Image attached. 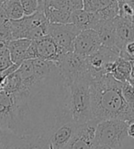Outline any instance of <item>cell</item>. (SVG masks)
I'll return each instance as SVG.
<instances>
[{
    "label": "cell",
    "mask_w": 134,
    "mask_h": 149,
    "mask_svg": "<svg viewBox=\"0 0 134 149\" xmlns=\"http://www.w3.org/2000/svg\"><path fill=\"white\" fill-rule=\"evenodd\" d=\"M122 82L117 81L111 74H105L91 81V121L95 124L108 119H119L134 122V111L125 102Z\"/></svg>",
    "instance_id": "6da1fadb"
},
{
    "label": "cell",
    "mask_w": 134,
    "mask_h": 149,
    "mask_svg": "<svg viewBox=\"0 0 134 149\" xmlns=\"http://www.w3.org/2000/svg\"><path fill=\"white\" fill-rule=\"evenodd\" d=\"M92 76L86 75L68 86L67 110L71 120L79 125L92 119L91 88Z\"/></svg>",
    "instance_id": "7a4b0ae2"
},
{
    "label": "cell",
    "mask_w": 134,
    "mask_h": 149,
    "mask_svg": "<svg viewBox=\"0 0 134 149\" xmlns=\"http://www.w3.org/2000/svg\"><path fill=\"white\" fill-rule=\"evenodd\" d=\"M129 122L119 119H108L99 122L95 127V146H107L114 149H120L128 137Z\"/></svg>",
    "instance_id": "3957f363"
},
{
    "label": "cell",
    "mask_w": 134,
    "mask_h": 149,
    "mask_svg": "<svg viewBox=\"0 0 134 149\" xmlns=\"http://www.w3.org/2000/svg\"><path fill=\"white\" fill-rule=\"evenodd\" d=\"M56 64L67 85L82 77L90 74L86 58L76 54L74 51L66 52Z\"/></svg>",
    "instance_id": "277c9868"
},
{
    "label": "cell",
    "mask_w": 134,
    "mask_h": 149,
    "mask_svg": "<svg viewBox=\"0 0 134 149\" xmlns=\"http://www.w3.org/2000/svg\"><path fill=\"white\" fill-rule=\"evenodd\" d=\"M81 30L73 23H49L47 35L51 36L66 52L74 51V43Z\"/></svg>",
    "instance_id": "5b68a950"
},
{
    "label": "cell",
    "mask_w": 134,
    "mask_h": 149,
    "mask_svg": "<svg viewBox=\"0 0 134 149\" xmlns=\"http://www.w3.org/2000/svg\"><path fill=\"white\" fill-rule=\"evenodd\" d=\"M119 58V54L115 50L107 47L101 48L93 55L86 58L89 73L92 79H98L106 74V67L107 64L116 61Z\"/></svg>",
    "instance_id": "8992f818"
},
{
    "label": "cell",
    "mask_w": 134,
    "mask_h": 149,
    "mask_svg": "<svg viewBox=\"0 0 134 149\" xmlns=\"http://www.w3.org/2000/svg\"><path fill=\"white\" fill-rule=\"evenodd\" d=\"M7 134L9 149H50L49 138L45 135H18L10 132H7Z\"/></svg>",
    "instance_id": "52a82bcc"
},
{
    "label": "cell",
    "mask_w": 134,
    "mask_h": 149,
    "mask_svg": "<svg viewBox=\"0 0 134 149\" xmlns=\"http://www.w3.org/2000/svg\"><path fill=\"white\" fill-rule=\"evenodd\" d=\"M101 42L98 32L94 29L82 30L74 43V52L87 58L101 48Z\"/></svg>",
    "instance_id": "ba28073f"
},
{
    "label": "cell",
    "mask_w": 134,
    "mask_h": 149,
    "mask_svg": "<svg viewBox=\"0 0 134 149\" xmlns=\"http://www.w3.org/2000/svg\"><path fill=\"white\" fill-rule=\"evenodd\" d=\"M97 124L89 121L77 128L74 136L62 149H94Z\"/></svg>",
    "instance_id": "9c48e42d"
},
{
    "label": "cell",
    "mask_w": 134,
    "mask_h": 149,
    "mask_svg": "<svg viewBox=\"0 0 134 149\" xmlns=\"http://www.w3.org/2000/svg\"><path fill=\"white\" fill-rule=\"evenodd\" d=\"M33 41L35 43L37 59L57 63L62 59V57L66 53V51L63 50L55 42L53 38L49 35H46L40 40Z\"/></svg>",
    "instance_id": "30bf717a"
},
{
    "label": "cell",
    "mask_w": 134,
    "mask_h": 149,
    "mask_svg": "<svg viewBox=\"0 0 134 149\" xmlns=\"http://www.w3.org/2000/svg\"><path fill=\"white\" fill-rule=\"evenodd\" d=\"M79 125L73 121L63 123L56 127L49 135V147L50 149H62L66 144L74 136Z\"/></svg>",
    "instance_id": "8fae6325"
},
{
    "label": "cell",
    "mask_w": 134,
    "mask_h": 149,
    "mask_svg": "<svg viewBox=\"0 0 134 149\" xmlns=\"http://www.w3.org/2000/svg\"><path fill=\"white\" fill-rule=\"evenodd\" d=\"M94 30L98 32L102 46L111 49L119 54L115 19L107 21H100Z\"/></svg>",
    "instance_id": "7c38bea8"
},
{
    "label": "cell",
    "mask_w": 134,
    "mask_h": 149,
    "mask_svg": "<svg viewBox=\"0 0 134 149\" xmlns=\"http://www.w3.org/2000/svg\"><path fill=\"white\" fill-rule=\"evenodd\" d=\"M131 70V61H126L119 57L116 61L107 64L106 67V74H111L117 81L126 82L130 80Z\"/></svg>",
    "instance_id": "4fadbf2b"
},
{
    "label": "cell",
    "mask_w": 134,
    "mask_h": 149,
    "mask_svg": "<svg viewBox=\"0 0 134 149\" xmlns=\"http://www.w3.org/2000/svg\"><path fill=\"white\" fill-rule=\"evenodd\" d=\"M100 22L95 12H88L85 9H79L72 12V23L81 31L86 29H95Z\"/></svg>",
    "instance_id": "5bb4252c"
},
{
    "label": "cell",
    "mask_w": 134,
    "mask_h": 149,
    "mask_svg": "<svg viewBox=\"0 0 134 149\" xmlns=\"http://www.w3.org/2000/svg\"><path fill=\"white\" fill-rule=\"evenodd\" d=\"M31 41L32 40L28 38H18L8 43V49L12 62L20 65L24 61H26V54Z\"/></svg>",
    "instance_id": "9a60e30c"
},
{
    "label": "cell",
    "mask_w": 134,
    "mask_h": 149,
    "mask_svg": "<svg viewBox=\"0 0 134 149\" xmlns=\"http://www.w3.org/2000/svg\"><path fill=\"white\" fill-rule=\"evenodd\" d=\"M115 25H116L118 47L120 51V49L126 43L134 40V28L129 20L119 16L115 18Z\"/></svg>",
    "instance_id": "2e32d148"
},
{
    "label": "cell",
    "mask_w": 134,
    "mask_h": 149,
    "mask_svg": "<svg viewBox=\"0 0 134 149\" xmlns=\"http://www.w3.org/2000/svg\"><path fill=\"white\" fill-rule=\"evenodd\" d=\"M44 14L49 23L68 24L72 23V12L57 9L51 6L44 8Z\"/></svg>",
    "instance_id": "e0dca14e"
},
{
    "label": "cell",
    "mask_w": 134,
    "mask_h": 149,
    "mask_svg": "<svg viewBox=\"0 0 134 149\" xmlns=\"http://www.w3.org/2000/svg\"><path fill=\"white\" fill-rule=\"evenodd\" d=\"M45 6H51L69 12L84 9L83 0H45Z\"/></svg>",
    "instance_id": "ac0fdd59"
},
{
    "label": "cell",
    "mask_w": 134,
    "mask_h": 149,
    "mask_svg": "<svg viewBox=\"0 0 134 149\" xmlns=\"http://www.w3.org/2000/svg\"><path fill=\"white\" fill-rule=\"evenodd\" d=\"M2 6L9 20H18L25 16L20 0H5Z\"/></svg>",
    "instance_id": "d6986e66"
},
{
    "label": "cell",
    "mask_w": 134,
    "mask_h": 149,
    "mask_svg": "<svg viewBox=\"0 0 134 149\" xmlns=\"http://www.w3.org/2000/svg\"><path fill=\"white\" fill-rule=\"evenodd\" d=\"M119 8L118 0H114L112 3L107 6L106 8L95 12V14H97L100 21H107L116 18L119 16Z\"/></svg>",
    "instance_id": "ffe728a7"
},
{
    "label": "cell",
    "mask_w": 134,
    "mask_h": 149,
    "mask_svg": "<svg viewBox=\"0 0 134 149\" xmlns=\"http://www.w3.org/2000/svg\"><path fill=\"white\" fill-rule=\"evenodd\" d=\"M25 16H30L37 11H44L45 0H20Z\"/></svg>",
    "instance_id": "44dd1931"
},
{
    "label": "cell",
    "mask_w": 134,
    "mask_h": 149,
    "mask_svg": "<svg viewBox=\"0 0 134 149\" xmlns=\"http://www.w3.org/2000/svg\"><path fill=\"white\" fill-rule=\"evenodd\" d=\"M114 0H83L84 9L88 12H97L106 8Z\"/></svg>",
    "instance_id": "7402d4cb"
},
{
    "label": "cell",
    "mask_w": 134,
    "mask_h": 149,
    "mask_svg": "<svg viewBox=\"0 0 134 149\" xmlns=\"http://www.w3.org/2000/svg\"><path fill=\"white\" fill-rule=\"evenodd\" d=\"M121 92H122L123 98L129 107L134 111V89L130 84L126 81L122 82L121 86Z\"/></svg>",
    "instance_id": "603a6c76"
},
{
    "label": "cell",
    "mask_w": 134,
    "mask_h": 149,
    "mask_svg": "<svg viewBox=\"0 0 134 149\" xmlns=\"http://www.w3.org/2000/svg\"><path fill=\"white\" fill-rule=\"evenodd\" d=\"M119 57H121L126 61H134V40L126 43L120 49Z\"/></svg>",
    "instance_id": "cb8c5ba5"
},
{
    "label": "cell",
    "mask_w": 134,
    "mask_h": 149,
    "mask_svg": "<svg viewBox=\"0 0 134 149\" xmlns=\"http://www.w3.org/2000/svg\"><path fill=\"white\" fill-rule=\"evenodd\" d=\"M11 40L12 36L10 30V20L0 22V41L8 44Z\"/></svg>",
    "instance_id": "d4e9b609"
},
{
    "label": "cell",
    "mask_w": 134,
    "mask_h": 149,
    "mask_svg": "<svg viewBox=\"0 0 134 149\" xmlns=\"http://www.w3.org/2000/svg\"><path fill=\"white\" fill-rule=\"evenodd\" d=\"M0 149H9L7 132L1 129H0Z\"/></svg>",
    "instance_id": "484cf974"
},
{
    "label": "cell",
    "mask_w": 134,
    "mask_h": 149,
    "mask_svg": "<svg viewBox=\"0 0 134 149\" xmlns=\"http://www.w3.org/2000/svg\"><path fill=\"white\" fill-rule=\"evenodd\" d=\"M128 136L134 139V122H131L128 126Z\"/></svg>",
    "instance_id": "4316f807"
},
{
    "label": "cell",
    "mask_w": 134,
    "mask_h": 149,
    "mask_svg": "<svg viewBox=\"0 0 134 149\" xmlns=\"http://www.w3.org/2000/svg\"><path fill=\"white\" fill-rule=\"evenodd\" d=\"M94 149H114V148H111V147L107 146H95L94 147Z\"/></svg>",
    "instance_id": "83f0119b"
},
{
    "label": "cell",
    "mask_w": 134,
    "mask_h": 149,
    "mask_svg": "<svg viewBox=\"0 0 134 149\" xmlns=\"http://www.w3.org/2000/svg\"><path fill=\"white\" fill-rule=\"evenodd\" d=\"M128 82H129L130 85L133 87V89H134V76H130V80L128 81Z\"/></svg>",
    "instance_id": "f1b7e54d"
},
{
    "label": "cell",
    "mask_w": 134,
    "mask_h": 149,
    "mask_svg": "<svg viewBox=\"0 0 134 149\" xmlns=\"http://www.w3.org/2000/svg\"><path fill=\"white\" fill-rule=\"evenodd\" d=\"M131 68H132V70H131V76H134V61H131Z\"/></svg>",
    "instance_id": "f546056e"
},
{
    "label": "cell",
    "mask_w": 134,
    "mask_h": 149,
    "mask_svg": "<svg viewBox=\"0 0 134 149\" xmlns=\"http://www.w3.org/2000/svg\"><path fill=\"white\" fill-rule=\"evenodd\" d=\"M5 2V0H0V5H2Z\"/></svg>",
    "instance_id": "4dcf8cb0"
}]
</instances>
